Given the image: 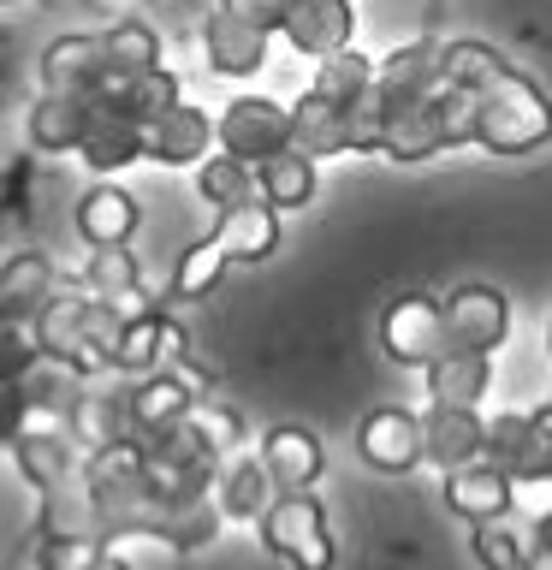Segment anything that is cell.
Here are the masks:
<instances>
[{
    "label": "cell",
    "instance_id": "1",
    "mask_svg": "<svg viewBox=\"0 0 552 570\" xmlns=\"http://www.w3.org/2000/svg\"><path fill=\"white\" fill-rule=\"evenodd\" d=\"M475 149H487L499 160L534 155L552 142V96L529 71H516L511 60L493 71V78L475 83Z\"/></svg>",
    "mask_w": 552,
    "mask_h": 570
},
{
    "label": "cell",
    "instance_id": "2",
    "mask_svg": "<svg viewBox=\"0 0 552 570\" xmlns=\"http://www.w3.org/2000/svg\"><path fill=\"white\" fill-rule=\"evenodd\" d=\"M470 137H475V89L470 83H440V89H427L422 101L386 114L381 155L416 167V160H434V155L457 149V142H470Z\"/></svg>",
    "mask_w": 552,
    "mask_h": 570
},
{
    "label": "cell",
    "instance_id": "3",
    "mask_svg": "<svg viewBox=\"0 0 552 570\" xmlns=\"http://www.w3.org/2000/svg\"><path fill=\"white\" fill-rule=\"evenodd\" d=\"M256 529H262V547L285 570H333V559H338L333 529H327V505L315 493H279Z\"/></svg>",
    "mask_w": 552,
    "mask_h": 570
},
{
    "label": "cell",
    "instance_id": "4",
    "mask_svg": "<svg viewBox=\"0 0 552 570\" xmlns=\"http://www.w3.org/2000/svg\"><path fill=\"white\" fill-rule=\"evenodd\" d=\"M208 399V386H203V368L190 363H167V368H155V374H137L131 386H125V410H131V440H155V434H167L172 422H185L196 416V404Z\"/></svg>",
    "mask_w": 552,
    "mask_h": 570
},
{
    "label": "cell",
    "instance_id": "5",
    "mask_svg": "<svg viewBox=\"0 0 552 570\" xmlns=\"http://www.w3.org/2000/svg\"><path fill=\"white\" fill-rule=\"evenodd\" d=\"M214 142L244 167H262L267 155L292 149V107L274 96H231L214 119Z\"/></svg>",
    "mask_w": 552,
    "mask_h": 570
},
{
    "label": "cell",
    "instance_id": "6",
    "mask_svg": "<svg viewBox=\"0 0 552 570\" xmlns=\"http://www.w3.org/2000/svg\"><path fill=\"white\" fill-rule=\"evenodd\" d=\"M440 321H445V351H470V356H493L511 338V303L499 285H452L440 292Z\"/></svg>",
    "mask_w": 552,
    "mask_h": 570
},
{
    "label": "cell",
    "instance_id": "7",
    "mask_svg": "<svg viewBox=\"0 0 552 570\" xmlns=\"http://www.w3.org/2000/svg\"><path fill=\"white\" fill-rule=\"evenodd\" d=\"M83 303H89V292L78 279H60L53 285V297L36 309V345H42V356L48 363H60V368H71L78 381H107V368L96 363V351H89V338H83Z\"/></svg>",
    "mask_w": 552,
    "mask_h": 570
},
{
    "label": "cell",
    "instance_id": "8",
    "mask_svg": "<svg viewBox=\"0 0 552 570\" xmlns=\"http://www.w3.org/2000/svg\"><path fill=\"white\" fill-rule=\"evenodd\" d=\"M381 345L398 368H427L445 356V321L434 292H398L381 309Z\"/></svg>",
    "mask_w": 552,
    "mask_h": 570
},
{
    "label": "cell",
    "instance_id": "9",
    "mask_svg": "<svg viewBox=\"0 0 552 570\" xmlns=\"http://www.w3.org/2000/svg\"><path fill=\"white\" fill-rule=\"evenodd\" d=\"M356 458L381 475H410L416 463H427V428L416 410L404 404H381L356 422Z\"/></svg>",
    "mask_w": 552,
    "mask_h": 570
},
{
    "label": "cell",
    "instance_id": "10",
    "mask_svg": "<svg viewBox=\"0 0 552 570\" xmlns=\"http://www.w3.org/2000/svg\"><path fill=\"white\" fill-rule=\"evenodd\" d=\"M445 83V36H416V42L392 48L381 71H374V96H381L386 114H398V107L422 101L427 89Z\"/></svg>",
    "mask_w": 552,
    "mask_h": 570
},
{
    "label": "cell",
    "instance_id": "11",
    "mask_svg": "<svg viewBox=\"0 0 552 570\" xmlns=\"http://www.w3.org/2000/svg\"><path fill=\"white\" fill-rule=\"evenodd\" d=\"M279 36L303 53V60L321 66V60H333V53L351 48V36H356V7H351V0H292V7H285Z\"/></svg>",
    "mask_w": 552,
    "mask_h": 570
},
{
    "label": "cell",
    "instance_id": "12",
    "mask_svg": "<svg viewBox=\"0 0 552 570\" xmlns=\"http://www.w3.org/2000/svg\"><path fill=\"white\" fill-rule=\"evenodd\" d=\"M262 463H267V475H274L279 493H315L321 475H327V445H321L315 428L279 422V428H267V440H262Z\"/></svg>",
    "mask_w": 552,
    "mask_h": 570
},
{
    "label": "cell",
    "instance_id": "13",
    "mask_svg": "<svg viewBox=\"0 0 552 570\" xmlns=\"http://www.w3.org/2000/svg\"><path fill=\"white\" fill-rule=\"evenodd\" d=\"M107 78L101 30H66L42 48V96H89Z\"/></svg>",
    "mask_w": 552,
    "mask_h": 570
},
{
    "label": "cell",
    "instance_id": "14",
    "mask_svg": "<svg viewBox=\"0 0 552 570\" xmlns=\"http://www.w3.org/2000/svg\"><path fill=\"white\" fill-rule=\"evenodd\" d=\"M440 493L463 523H493V517H511V505H516V481L487 458L463 463V470H445Z\"/></svg>",
    "mask_w": 552,
    "mask_h": 570
},
{
    "label": "cell",
    "instance_id": "15",
    "mask_svg": "<svg viewBox=\"0 0 552 570\" xmlns=\"http://www.w3.org/2000/svg\"><path fill=\"white\" fill-rule=\"evenodd\" d=\"M71 220H78V238L89 249H107V244H131L137 238L142 208L119 178H96V185L78 196V214H71Z\"/></svg>",
    "mask_w": 552,
    "mask_h": 570
},
{
    "label": "cell",
    "instance_id": "16",
    "mask_svg": "<svg viewBox=\"0 0 552 570\" xmlns=\"http://www.w3.org/2000/svg\"><path fill=\"white\" fill-rule=\"evenodd\" d=\"M203 60L214 78H256L262 60H267V30L231 18L226 7H214L203 18Z\"/></svg>",
    "mask_w": 552,
    "mask_h": 570
},
{
    "label": "cell",
    "instance_id": "17",
    "mask_svg": "<svg viewBox=\"0 0 552 570\" xmlns=\"http://www.w3.org/2000/svg\"><path fill=\"white\" fill-rule=\"evenodd\" d=\"M214 149H220V142H214V119L196 101H178L172 114H160L149 125V160L155 167H203Z\"/></svg>",
    "mask_w": 552,
    "mask_h": 570
},
{
    "label": "cell",
    "instance_id": "18",
    "mask_svg": "<svg viewBox=\"0 0 552 570\" xmlns=\"http://www.w3.org/2000/svg\"><path fill=\"white\" fill-rule=\"evenodd\" d=\"M427 410H481L493 386V356H470V351H445L440 363H427Z\"/></svg>",
    "mask_w": 552,
    "mask_h": 570
},
{
    "label": "cell",
    "instance_id": "19",
    "mask_svg": "<svg viewBox=\"0 0 552 570\" xmlns=\"http://www.w3.org/2000/svg\"><path fill=\"white\" fill-rule=\"evenodd\" d=\"M214 232V244L231 256V267H256L267 262L279 249V208H267V203H244V208H226L220 220L208 226Z\"/></svg>",
    "mask_w": 552,
    "mask_h": 570
},
{
    "label": "cell",
    "instance_id": "20",
    "mask_svg": "<svg viewBox=\"0 0 552 570\" xmlns=\"http://www.w3.org/2000/svg\"><path fill=\"white\" fill-rule=\"evenodd\" d=\"M422 428H427V463L440 475L487 452V416L481 410H422Z\"/></svg>",
    "mask_w": 552,
    "mask_h": 570
},
{
    "label": "cell",
    "instance_id": "21",
    "mask_svg": "<svg viewBox=\"0 0 552 570\" xmlns=\"http://www.w3.org/2000/svg\"><path fill=\"white\" fill-rule=\"evenodd\" d=\"M53 285H60V267H53L42 249H18V256L0 262V315L36 321V309L53 297Z\"/></svg>",
    "mask_w": 552,
    "mask_h": 570
},
{
    "label": "cell",
    "instance_id": "22",
    "mask_svg": "<svg viewBox=\"0 0 552 570\" xmlns=\"http://www.w3.org/2000/svg\"><path fill=\"white\" fill-rule=\"evenodd\" d=\"M24 131H30V149H42V155H78L89 137V101L83 96H36Z\"/></svg>",
    "mask_w": 552,
    "mask_h": 570
},
{
    "label": "cell",
    "instance_id": "23",
    "mask_svg": "<svg viewBox=\"0 0 552 570\" xmlns=\"http://www.w3.org/2000/svg\"><path fill=\"white\" fill-rule=\"evenodd\" d=\"M315 167H321V160H309L303 149H279V155H267L262 167H256V196H262L267 208H279V214L309 208V203H315V190H321Z\"/></svg>",
    "mask_w": 552,
    "mask_h": 570
},
{
    "label": "cell",
    "instance_id": "24",
    "mask_svg": "<svg viewBox=\"0 0 552 570\" xmlns=\"http://www.w3.org/2000/svg\"><path fill=\"white\" fill-rule=\"evenodd\" d=\"M83 285H89V297L119 303L125 315L149 309V297H142V267H137V256H131V244L89 249V256H83Z\"/></svg>",
    "mask_w": 552,
    "mask_h": 570
},
{
    "label": "cell",
    "instance_id": "25",
    "mask_svg": "<svg viewBox=\"0 0 552 570\" xmlns=\"http://www.w3.org/2000/svg\"><path fill=\"white\" fill-rule=\"evenodd\" d=\"M274 499H279V488H274V475H267L262 458L226 463V470H220V488H214V505H220L226 523H262Z\"/></svg>",
    "mask_w": 552,
    "mask_h": 570
},
{
    "label": "cell",
    "instance_id": "26",
    "mask_svg": "<svg viewBox=\"0 0 552 570\" xmlns=\"http://www.w3.org/2000/svg\"><path fill=\"white\" fill-rule=\"evenodd\" d=\"M78 160L96 178H119L125 167L149 160V131H142V125H125V119H89V137H83Z\"/></svg>",
    "mask_w": 552,
    "mask_h": 570
},
{
    "label": "cell",
    "instance_id": "27",
    "mask_svg": "<svg viewBox=\"0 0 552 570\" xmlns=\"http://www.w3.org/2000/svg\"><path fill=\"white\" fill-rule=\"evenodd\" d=\"M101 42H107V71H114V78H142V71L167 66L160 60V36L142 24V18H114V24L101 30Z\"/></svg>",
    "mask_w": 552,
    "mask_h": 570
},
{
    "label": "cell",
    "instance_id": "28",
    "mask_svg": "<svg viewBox=\"0 0 552 570\" xmlns=\"http://www.w3.org/2000/svg\"><path fill=\"white\" fill-rule=\"evenodd\" d=\"M231 267V256L220 244H214V232H203L196 244H185V256L172 262V285H167V297L178 303H203L214 285H220V274Z\"/></svg>",
    "mask_w": 552,
    "mask_h": 570
},
{
    "label": "cell",
    "instance_id": "29",
    "mask_svg": "<svg viewBox=\"0 0 552 570\" xmlns=\"http://www.w3.org/2000/svg\"><path fill=\"white\" fill-rule=\"evenodd\" d=\"M196 196H203L214 214L262 203L256 196V167H244V160H231V155H208L203 167H196Z\"/></svg>",
    "mask_w": 552,
    "mask_h": 570
},
{
    "label": "cell",
    "instance_id": "30",
    "mask_svg": "<svg viewBox=\"0 0 552 570\" xmlns=\"http://www.w3.org/2000/svg\"><path fill=\"white\" fill-rule=\"evenodd\" d=\"M374 71H381V60H368L363 48H345V53H333V60H321L315 66V96H327V101H356L363 89H374Z\"/></svg>",
    "mask_w": 552,
    "mask_h": 570
},
{
    "label": "cell",
    "instance_id": "31",
    "mask_svg": "<svg viewBox=\"0 0 552 570\" xmlns=\"http://www.w3.org/2000/svg\"><path fill=\"white\" fill-rule=\"evenodd\" d=\"M470 547H475L481 570H529L534 564L529 541L505 523V517H493V523H470Z\"/></svg>",
    "mask_w": 552,
    "mask_h": 570
},
{
    "label": "cell",
    "instance_id": "32",
    "mask_svg": "<svg viewBox=\"0 0 552 570\" xmlns=\"http://www.w3.org/2000/svg\"><path fill=\"white\" fill-rule=\"evenodd\" d=\"M83 338H89V351H96V363L114 374V356H119V338H125V309L119 303L89 297L83 303Z\"/></svg>",
    "mask_w": 552,
    "mask_h": 570
},
{
    "label": "cell",
    "instance_id": "33",
    "mask_svg": "<svg viewBox=\"0 0 552 570\" xmlns=\"http://www.w3.org/2000/svg\"><path fill=\"white\" fill-rule=\"evenodd\" d=\"M523 445H529V410H505V416H487V463H499L511 481H516V463H523Z\"/></svg>",
    "mask_w": 552,
    "mask_h": 570
},
{
    "label": "cell",
    "instance_id": "34",
    "mask_svg": "<svg viewBox=\"0 0 552 570\" xmlns=\"http://www.w3.org/2000/svg\"><path fill=\"white\" fill-rule=\"evenodd\" d=\"M36 363H42L36 327H30V321H7V315H0V381H24Z\"/></svg>",
    "mask_w": 552,
    "mask_h": 570
},
{
    "label": "cell",
    "instance_id": "35",
    "mask_svg": "<svg viewBox=\"0 0 552 570\" xmlns=\"http://www.w3.org/2000/svg\"><path fill=\"white\" fill-rule=\"evenodd\" d=\"M552 475V399L529 410V445L516 463V481H546Z\"/></svg>",
    "mask_w": 552,
    "mask_h": 570
},
{
    "label": "cell",
    "instance_id": "36",
    "mask_svg": "<svg viewBox=\"0 0 552 570\" xmlns=\"http://www.w3.org/2000/svg\"><path fill=\"white\" fill-rule=\"evenodd\" d=\"M36 422V410H30V392H24V381H0V445H18V434Z\"/></svg>",
    "mask_w": 552,
    "mask_h": 570
},
{
    "label": "cell",
    "instance_id": "37",
    "mask_svg": "<svg viewBox=\"0 0 552 570\" xmlns=\"http://www.w3.org/2000/svg\"><path fill=\"white\" fill-rule=\"evenodd\" d=\"M196 422H203V434L214 440V452H231V445L244 440V416L231 404H214V399H203L196 404Z\"/></svg>",
    "mask_w": 552,
    "mask_h": 570
},
{
    "label": "cell",
    "instance_id": "38",
    "mask_svg": "<svg viewBox=\"0 0 552 570\" xmlns=\"http://www.w3.org/2000/svg\"><path fill=\"white\" fill-rule=\"evenodd\" d=\"M220 7H226L231 18H244V24H256V30H267V36H279L285 7H292V0H220Z\"/></svg>",
    "mask_w": 552,
    "mask_h": 570
},
{
    "label": "cell",
    "instance_id": "39",
    "mask_svg": "<svg viewBox=\"0 0 552 570\" xmlns=\"http://www.w3.org/2000/svg\"><path fill=\"white\" fill-rule=\"evenodd\" d=\"M529 552H534V564H552V511L534 517V541H529Z\"/></svg>",
    "mask_w": 552,
    "mask_h": 570
},
{
    "label": "cell",
    "instance_id": "40",
    "mask_svg": "<svg viewBox=\"0 0 552 570\" xmlns=\"http://www.w3.org/2000/svg\"><path fill=\"white\" fill-rule=\"evenodd\" d=\"M89 570H131V559H125V552H114V547H107V552H101V559L89 564Z\"/></svg>",
    "mask_w": 552,
    "mask_h": 570
},
{
    "label": "cell",
    "instance_id": "41",
    "mask_svg": "<svg viewBox=\"0 0 552 570\" xmlns=\"http://www.w3.org/2000/svg\"><path fill=\"white\" fill-rule=\"evenodd\" d=\"M546 356H552V321H546Z\"/></svg>",
    "mask_w": 552,
    "mask_h": 570
},
{
    "label": "cell",
    "instance_id": "42",
    "mask_svg": "<svg viewBox=\"0 0 552 570\" xmlns=\"http://www.w3.org/2000/svg\"><path fill=\"white\" fill-rule=\"evenodd\" d=\"M0 7H18V0H0Z\"/></svg>",
    "mask_w": 552,
    "mask_h": 570
},
{
    "label": "cell",
    "instance_id": "43",
    "mask_svg": "<svg viewBox=\"0 0 552 570\" xmlns=\"http://www.w3.org/2000/svg\"><path fill=\"white\" fill-rule=\"evenodd\" d=\"M529 570H541V564H529Z\"/></svg>",
    "mask_w": 552,
    "mask_h": 570
},
{
    "label": "cell",
    "instance_id": "44",
    "mask_svg": "<svg viewBox=\"0 0 552 570\" xmlns=\"http://www.w3.org/2000/svg\"><path fill=\"white\" fill-rule=\"evenodd\" d=\"M546 481H552V475H546Z\"/></svg>",
    "mask_w": 552,
    "mask_h": 570
}]
</instances>
